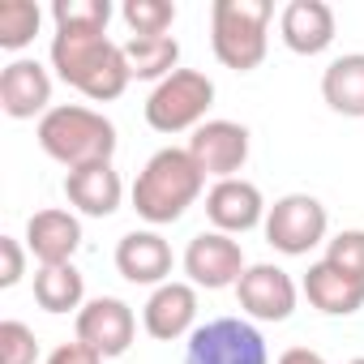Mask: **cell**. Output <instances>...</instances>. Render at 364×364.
<instances>
[{"label": "cell", "mask_w": 364, "mask_h": 364, "mask_svg": "<svg viewBox=\"0 0 364 364\" xmlns=\"http://www.w3.org/2000/svg\"><path fill=\"white\" fill-rule=\"evenodd\" d=\"M52 69L60 73V82H69L73 90H82L95 103H112L124 95L129 65L120 43L107 39V31H77L65 26L52 35Z\"/></svg>", "instance_id": "cell-1"}, {"label": "cell", "mask_w": 364, "mask_h": 364, "mask_svg": "<svg viewBox=\"0 0 364 364\" xmlns=\"http://www.w3.org/2000/svg\"><path fill=\"white\" fill-rule=\"evenodd\" d=\"M202 189H206V171L193 163V154L180 146H163L159 154L146 159V167L133 180V210L146 223L163 228L185 219V210L202 198Z\"/></svg>", "instance_id": "cell-2"}, {"label": "cell", "mask_w": 364, "mask_h": 364, "mask_svg": "<svg viewBox=\"0 0 364 364\" xmlns=\"http://www.w3.org/2000/svg\"><path fill=\"white\" fill-rule=\"evenodd\" d=\"M39 146L65 163L69 171L77 167H95V163H112L116 154V124L95 112V107H82V103H60L52 107L43 120H39Z\"/></svg>", "instance_id": "cell-3"}, {"label": "cell", "mask_w": 364, "mask_h": 364, "mask_svg": "<svg viewBox=\"0 0 364 364\" xmlns=\"http://www.w3.org/2000/svg\"><path fill=\"white\" fill-rule=\"evenodd\" d=\"M270 18L274 5L270 0H215L210 9V48L219 56V65L249 73L266 60L270 48Z\"/></svg>", "instance_id": "cell-4"}, {"label": "cell", "mask_w": 364, "mask_h": 364, "mask_svg": "<svg viewBox=\"0 0 364 364\" xmlns=\"http://www.w3.org/2000/svg\"><path fill=\"white\" fill-rule=\"evenodd\" d=\"M210 107H215V82L202 69H176L171 77H163L150 90V99H146V124L154 133L202 129Z\"/></svg>", "instance_id": "cell-5"}, {"label": "cell", "mask_w": 364, "mask_h": 364, "mask_svg": "<svg viewBox=\"0 0 364 364\" xmlns=\"http://www.w3.org/2000/svg\"><path fill=\"white\" fill-rule=\"evenodd\" d=\"M185 364H270L266 338L245 317H215L185 343Z\"/></svg>", "instance_id": "cell-6"}, {"label": "cell", "mask_w": 364, "mask_h": 364, "mask_svg": "<svg viewBox=\"0 0 364 364\" xmlns=\"http://www.w3.org/2000/svg\"><path fill=\"white\" fill-rule=\"evenodd\" d=\"M262 228H266V245H274L287 257H304L326 240L330 219H326V206L313 193H287L266 210Z\"/></svg>", "instance_id": "cell-7"}, {"label": "cell", "mask_w": 364, "mask_h": 364, "mask_svg": "<svg viewBox=\"0 0 364 364\" xmlns=\"http://www.w3.org/2000/svg\"><path fill=\"white\" fill-rule=\"evenodd\" d=\"M77 343H86L90 351H99L103 360H116L133 347V334H137V317L124 300L116 296H95L77 309Z\"/></svg>", "instance_id": "cell-8"}, {"label": "cell", "mask_w": 364, "mask_h": 364, "mask_svg": "<svg viewBox=\"0 0 364 364\" xmlns=\"http://www.w3.org/2000/svg\"><path fill=\"white\" fill-rule=\"evenodd\" d=\"M245 270L249 266H245L240 240H232L223 232H198L185 249V274H189L193 287L223 291V287H236Z\"/></svg>", "instance_id": "cell-9"}, {"label": "cell", "mask_w": 364, "mask_h": 364, "mask_svg": "<svg viewBox=\"0 0 364 364\" xmlns=\"http://www.w3.org/2000/svg\"><path fill=\"white\" fill-rule=\"evenodd\" d=\"M236 300H240V309H245L249 317H257V321H287V317L296 313L300 291H296V283H291V274H287L283 266L257 262V266H249V270L240 274Z\"/></svg>", "instance_id": "cell-10"}, {"label": "cell", "mask_w": 364, "mask_h": 364, "mask_svg": "<svg viewBox=\"0 0 364 364\" xmlns=\"http://www.w3.org/2000/svg\"><path fill=\"white\" fill-rule=\"evenodd\" d=\"M193 163L215 176V180H232L245 163H249V129L236 120H206L202 129H193L189 146Z\"/></svg>", "instance_id": "cell-11"}, {"label": "cell", "mask_w": 364, "mask_h": 364, "mask_svg": "<svg viewBox=\"0 0 364 364\" xmlns=\"http://www.w3.org/2000/svg\"><path fill=\"white\" fill-rule=\"evenodd\" d=\"M266 198L253 180H215V189L206 193V219L215 223V232L223 236H240V232H253L266 223Z\"/></svg>", "instance_id": "cell-12"}, {"label": "cell", "mask_w": 364, "mask_h": 364, "mask_svg": "<svg viewBox=\"0 0 364 364\" xmlns=\"http://www.w3.org/2000/svg\"><path fill=\"white\" fill-rule=\"evenodd\" d=\"M0 107L9 120H43L52 112V73L31 56L9 60L0 73Z\"/></svg>", "instance_id": "cell-13"}, {"label": "cell", "mask_w": 364, "mask_h": 364, "mask_svg": "<svg viewBox=\"0 0 364 364\" xmlns=\"http://www.w3.org/2000/svg\"><path fill=\"white\" fill-rule=\"evenodd\" d=\"M193 321H198V287L193 283H171L167 279L163 287L150 291V300L141 309V326L159 343H176V338L193 334L198 330Z\"/></svg>", "instance_id": "cell-14"}, {"label": "cell", "mask_w": 364, "mask_h": 364, "mask_svg": "<svg viewBox=\"0 0 364 364\" xmlns=\"http://www.w3.org/2000/svg\"><path fill=\"white\" fill-rule=\"evenodd\" d=\"M279 35L296 56H321L334 43V9L326 0H291L279 14Z\"/></svg>", "instance_id": "cell-15"}, {"label": "cell", "mask_w": 364, "mask_h": 364, "mask_svg": "<svg viewBox=\"0 0 364 364\" xmlns=\"http://www.w3.org/2000/svg\"><path fill=\"white\" fill-rule=\"evenodd\" d=\"M77 245H82V223H77L73 210L48 206V210L31 215V223H26V249L35 253L39 266H65V262H73Z\"/></svg>", "instance_id": "cell-16"}, {"label": "cell", "mask_w": 364, "mask_h": 364, "mask_svg": "<svg viewBox=\"0 0 364 364\" xmlns=\"http://www.w3.org/2000/svg\"><path fill=\"white\" fill-rule=\"evenodd\" d=\"M171 245L159 232H129L116 245V270L137 287H163L171 274Z\"/></svg>", "instance_id": "cell-17"}, {"label": "cell", "mask_w": 364, "mask_h": 364, "mask_svg": "<svg viewBox=\"0 0 364 364\" xmlns=\"http://www.w3.org/2000/svg\"><path fill=\"white\" fill-rule=\"evenodd\" d=\"M65 198L73 210L90 215V219H107L120 210L124 185H120V171L112 163H95V167H77L65 176Z\"/></svg>", "instance_id": "cell-18"}, {"label": "cell", "mask_w": 364, "mask_h": 364, "mask_svg": "<svg viewBox=\"0 0 364 364\" xmlns=\"http://www.w3.org/2000/svg\"><path fill=\"white\" fill-rule=\"evenodd\" d=\"M304 296H309V304H313L317 313H326V317H351V313L364 309V283L351 279V274H343V270L330 266L326 257L309 266V274H304Z\"/></svg>", "instance_id": "cell-19"}, {"label": "cell", "mask_w": 364, "mask_h": 364, "mask_svg": "<svg viewBox=\"0 0 364 364\" xmlns=\"http://www.w3.org/2000/svg\"><path fill=\"white\" fill-rule=\"evenodd\" d=\"M321 99L330 112L360 120L364 116V52H347L326 65L321 73Z\"/></svg>", "instance_id": "cell-20"}, {"label": "cell", "mask_w": 364, "mask_h": 364, "mask_svg": "<svg viewBox=\"0 0 364 364\" xmlns=\"http://www.w3.org/2000/svg\"><path fill=\"white\" fill-rule=\"evenodd\" d=\"M120 52H124V65H129V77H137V82H163V77H171L176 73V60H180V43L171 39V35H159V39H124L120 43Z\"/></svg>", "instance_id": "cell-21"}, {"label": "cell", "mask_w": 364, "mask_h": 364, "mask_svg": "<svg viewBox=\"0 0 364 364\" xmlns=\"http://www.w3.org/2000/svg\"><path fill=\"white\" fill-rule=\"evenodd\" d=\"M35 300L48 313H73V309H82L86 283H82L77 266L73 262H65V266H39V274H35Z\"/></svg>", "instance_id": "cell-22"}, {"label": "cell", "mask_w": 364, "mask_h": 364, "mask_svg": "<svg viewBox=\"0 0 364 364\" xmlns=\"http://www.w3.org/2000/svg\"><path fill=\"white\" fill-rule=\"evenodd\" d=\"M43 9L31 0H0V48L5 52H22L35 35H39Z\"/></svg>", "instance_id": "cell-23"}, {"label": "cell", "mask_w": 364, "mask_h": 364, "mask_svg": "<svg viewBox=\"0 0 364 364\" xmlns=\"http://www.w3.org/2000/svg\"><path fill=\"white\" fill-rule=\"evenodd\" d=\"M120 18H124V26L133 31V39H159V35L171 31L176 5H171V0H124Z\"/></svg>", "instance_id": "cell-24"}, {"label": "cell", "mask_w": 364, "mask_h": 364, "mask_svg": "<svg viewBox=\"0 0 364 364\" xmlns=\"http://www.w3.org/2000/svg\"><path fill=\"white\" fill-rule=\"evenodd\" d=\"M52 22H56V31H65V26L107 31L112 5H107V0H56V5H52Z\"/></svg>", "instance_id": "cell-25"}, {"label": "cell", "mask_w": 364, "mask_h": 364, "mask_svg": "<svg viewBox=\"0 0 364 364\" xmlns=\"http://www.w3.org/2000/svg\"><path fill=\"white\" fill-rule=\"evenodd\" d=\"M326 262L364 283V232H360V228H347V232H338L334 240H326Z\"/></svg>", "instance_id": "cell-26"}, {"label": "cell", "mask_w": 364, "mask_h": 364, "mask_svg": "<svg viewBox=\"0 0 364 364\" xmlns=\"http://www.w3.org/2000/svg\"><path fill=\"white\" fill-rule=\"evenodd\" d=\"M39 360V343L35 330L26 321H0V364H35Z\"/></svg>", "instance_id": "cell-27"}, {"label": "cell", "mask_w": 364, "mask_h": 364, "mask_svg": "<svg viewBox=\"0 0 364 364\" xmlns=\"http://www.w3.org/2000/svg\"><path fill=\"white\" fill-rule=\"evenodd\" d=\"M22 274H26V249H22V240L0 236V287H5V291L18 287Z\"/></svg>", "instance_id": "cell-28"}, {"label": "cell", "mask_w": 364, "mask_h": 364, "mask_svg": "<svg viewBox=\"0 0 364 364\" xmlns=\"http://www.w3.org/2000/svg\"><path fill=\"white\" fill-rule=\"evenodd\" d=\"M48 364H103V355H99V351H90L86 343H77V338H73V343H60V347L48 355Z\"/></svg>", "instance_id": "cell-29"}, {"label": "cell", "mask_w": 364, "mask_h": 364, "mask_svg": "<svg viewBox=\"0 0 364 364\" xmlns=\"http://www.w3.org/2000/svg\"><path fill=\"white\" fill-rule=\"evenodd\" d=\"M279 364H326V355L321 351H309V347H287L279 355Z\"/></svg>", "instance_id": "cell-30"}, {"label": "cell", "mask_w": 364, "mask_h": 364, "mask_svg": "<svg viewBox=\"0 0 364 364\" xmlns=\"http://www.w3.org/2000/svg\"><path fill=\"white\" fill-rule=\"evenodd\" d=\"M347 364H364V355H355V360H347Z\"/></svg>", "instance_id": "cell-31"}]
</instances>
